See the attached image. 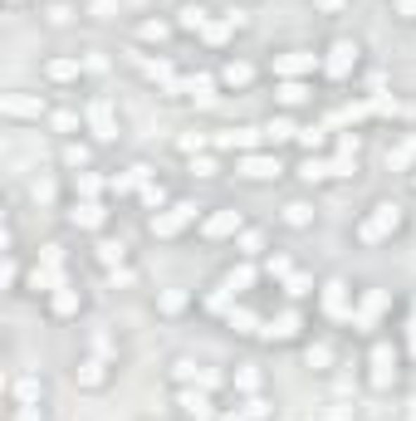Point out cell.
Here are the masks:
<instances>
[{
	"instance_id": "cell-36",
	"label": "cell",
	"mask_w": 416,
	"mask_h": 421,
	"mask_svg": "<svg viewBox=\"0 0 416 421\" xmlns=\"http://www.w3.org/2000/svg\"><path fill=\"white\" fill-rule=\"evenodd\" d=\"M328 358H333V353H328V348H323V343H313V348H309V367H323V363H328Z\"/></svg>"
},
{
	"instance_id": "cell-4",
	"label": "cell",
	"mask_w": 416,
	"mask_h": 421,
	"mask_svg": "<svg viewBox=\"0 0 416 421\" xmlns=\"http://www.w3.org/2000/svg\"><path fill=\"white\" fill-rule=\"evenodd\" d=\"M196 206H172V210H157L152 215V235H177L182 225H191Z\"/></svg>"
},
{
	"instance_id": "cell-10",
	"label": "cell",
	"mask_w": 416,
	"mask_h": 421,
	"mask_svg": "<svg viewBox=\"0 0 416 421\" xmlns=\"http://www.w3.org/2000/svg\"><path fill=\"white\" fill-rule=\"evenodd\" d=\"M201 230H206V240H220V235H235V230H240V210H215V215H210V220L201 225Z\"/></svg>"
},
{
	"instance_id": "cell-7",
	"label": "cell",
	"mask_w": 416,
	"mask_h": 421,
	"mask_svg": "<svg viewBox=\"0 0 416 421\" xmlns=\"http://www.w3.org/2000/svg\"><path fill=\"white\" fill-rule=\"evenodd\" d=\"M74 382H79V387H89V392H99V387L108 382V363H103V358H79Z\"/></svg>"
},
{
	"instance_id": "cell-18",
	"label": "cell",
	"mask_w": 416,
	"mask_h": 421,
	"mask_svg": "<svg viewBox=\"0 0 416 421\" xmlns=\"http://www.w3.org/2000/svg\"><path fill=\"white\" fill-rule=\"evenodd\" d=\"M177 15H182V30H201V34H206V5H182V10H177Z\"/></svg>"
},
{
	"instance_id": "cell-30",
	"label": "cell",
	"mask_w": 416,
	"mask_h": 421,
	"mask_svg": "<svg viewBox=\"0 0 416 421\" xmlns=\"http://www.w3.org/2000/svg\"><path fill=\"white\" fill-rule=\"evenodd\" d=\"M250 64H225V84H250Z\"/></svg>"
},
{
	"instance_id": "cell-5",
	"label": "cell",
	"mask_w": 416,
	"mask_h": 421,
	"mask_svg": "<svg viewBox=\"0 0 416 421\" xmlns=\"http://www.w3.org/2000/svg\"><path fill=\"white\" fill-rule=\"evenodd\" d=\"M387 382H397V353L387 343H377L372 348V387H387Z\"/></svg>"
},
{
	"instance_id": "cell-3",
	"label": "cell",
	"mask_w": 416,
	"mask_h": 421,
	"mask_svg": "<svg viewBox=\"0 0 416 421\" xmlns=\"http://www.w3.org/2000/svg\"><path fill=\"white\" fill-rule=\"evenodd\" d=\"M84 309V294H79V284H59L54 294H49V314L54 318H74Z\"/></svg>"
},
{
	"instance_id": "cell-2",
	"label": "cell",
	"mask_w": 416,
	"mask_h": 421,
	"mask_svg": "<svg viewBox=\"0 0 416 421\" xmlns=\"http://www.w3.org/2000/svg\"><path fill=\"white\" fill-rule=\"evenodd\" d=\"M0 113H5V118H34V122H39L44 99H39V94H0Z\"/></svg>"
},
{
	"instance_id": "cell-39",
	"label": "cell",
	"mask_w": 416,
	"mask_h": 421,
	"mask_svg": "<svg viewBox=\"0 0 416 421\" xmlns=\"http://www.w3.org/2000/svg\"><path fill=\"white\" fill-rule=\"evenodd\" d=\"M250 279H255V270H250V265H240V270H230V284H250Z\"/></svg>"
},
{
	"instance_id": "cell-19",
	"label": "cell",
	"mask_w": 416,
	"mask_h": 421,
	"mask_svg": "<svg viewBox=\"0 0 416 421\" xmlns=\"http://www.w3.org/2000/svg\"><path fill=\"white\" fill-rule=\"evenodd\" d=\"M74 191H79V196H84V201H94V196H99V191H103V182H99V177H94V172H74Z\"/></svg>"
},
{
	"instance_id": "cell-12",
	"label": "cell",
	"mask_w": 416,
	"mask_h": 421,
	"mask_svg": "<svg viewBox=\"0 0 416 421\" xmlns=\"http://www.w3.org/2000/svg\"><path fill=\"white\" fill-rule=\"evenodd\" d=\"M69 225H79V230H99V225H103V206H99V201H79V206L69 210Z\"/></svg>"
},
{
	"instance_id": "cell-26",
	"label": "cell",
	"mask_w": 416,
	"mask_h": 421,
	"mask_svg": "<svg viewBox=\"0 0 416 421\" xmlns=\"http://www.w3.org/2000/svg\"><path fill=\"white\" fill-rule=\"evenodd\" d=\"M30 196H34V206H49V201H54V182H44V177L30 182Z\"/></svg>"
},
{
	"instance_id": "cell-14",
	"label": "cell",
	"mask_w": 416,
	"mask_h": 421,
	"mask_svg": "<svg viewBox=\"0 0 416 421\" xmlns=\"http://www.w3.org/2000/svg\"><path fill=\"white\" fill-rule=\"evenodd\" d=\"M44 74H49L54 84H69V79H79V74H84V59H49V64H44Z\"/></svg>"
},
{
	"instance_id": "cell-32",
	"label": "cell",
	"mask_w": 416,
	"mask_h": 421,
	"mask_svg": "<svg viewBox=\"0 0 416 421\" xmlns=\"http://www.w3.org/2000/svg\"><path fill=\"white\" fill-rule=\"evenodd\" d=\"M69 20H74V10H69L64 0H59V5H49V25H69Z\"/></svg>"
},
{
	"instance_id": "cell-16",
	"label": "cell",
	"mask_w": 416,
	"mask_h": 421,
	"mask_svg": "<svg viewBox=\"0 0 416 421\" xmlns=\"http://www.w3.org/2000/svg\"><path fill=\"white\" fill-rule=\"evenodd\" d=\"M265 338H299V314H279L265 323Z\"/></svg>"
},
{
	"instance_id": "cell-9",
	"label": "cell",
	"mask_w": 416,
	"mask_h": 421,
	"mask_svg": "<svg viewBox=\"0 0 416 421\" xmlns=\"http://www.w3.org/2000/svg\"><path fill=\"white\" fill-rule=\"evenodd\" d=\"M353 64H358V44H353V39H338V44L328 49V74H333V79H343Z\"/></svg>"
},
{
	"instance_id": "cell-24",
	"label": "cell",
	"mask_w": 416,
	"mask_h": 421,
	"mask_svg": "<svg viewBox=\"0 0 416 421\" xmlns=\"http://www.w3.org/2000/svg\"><path fill=\"white\" fill-rule=\"evenodd\" d=\"M284 220H289V225H309V220H313L309 201H289V206H284Z\"/></svg>"
},
{
	"instance_id": "cell-28",
	"label": "cell",
	"mask_w": 416,
	"mask_h": 421,
	"mask_svg": "<svg viewBox=\"0 0 416 421\" xmlns=\"http://www.w3.org/2000/svg\"><path fill=\"white\" fill-rule=\"evenodd\" d=\"M235 387H245V392H255V387H260V372H255V363H245V367L235 372Z\"/></svg>"
},
{
	"instance_id": "cell-33",
	"label": "cell",
	"mask_w": 416,
	"mask_h": 421,
	"mask_svg": "<svg viewBox=\"0 0 416 421\" xmlns=\"http://www.w3.org/2000/svg\"><path fill=\"white\" fill-rule=\"evenodd\" d=\"M142 39H167V25H162V20H147V25H142Z\"/></svg>"
},
{
	"instance_id": "cell-31",
	"label": "cell",
	"mask_w": 416,
	"mask_h": 421,
	"mask_svg": "<svg viewBox=\"0 0 416 421\" xmlns=\"http://www.w3.org/2000/svg\"><path fill=\"white\" fill-rule=\"evenodd\" d=\"M113 10H118V0H89V15L94 20H113Z\"/></svg>"
},
{
	"instance_id": "cell-15",
	"label": "cell",
	"mask_w": 416,
	"mask_h": 421,
	"mask_svg": "<svg viewBox=\"0 0 416 421\" xmlns=\"http://www.w3.org/2000/svg\"><path fill=\"white\" fill-rule=\"evenodd\" d=\"M240 172L255 177V182H265V177H279V162L275 157H240Z\"/></svg>"
},
{
	"instance_id": "cell-8",
	"label": "cell",
	"mask_w": 416,
	"mask_h": 421,
	"mask_svg": "<svg viewBox=\"0 0 416 421\" xmlns=\"http://www.w3.org/2000/svg\"><path fill=\"white\" fill-rule=\"evenodd\" d=\"M313 64H318V59H313L309 49H289V54H279V59H275V74H284V79H299V74H309Z\"/></svg>"
},
{
	"instance_id": "cell-1",
	"label": "cell",
	"mask_w": 416,
	"mask_h": 421,
	"mask_svg": "<svg viewBox=\"0 0 416 421\" xmlns=\"http://www.w3.org/2000/svg\"><path fill=\"white\" fill-rule=\"evenodd\" d=\"M397 225H402V206H397V201H377L372 215L358 225V240H367V245H372V240H382V235H387V230H397Z\"/></svg>"
},
{
	"instance_id": "cell-40",
	"label": "cell",
	"mask_w": 416,
	"mask_h": 421,
	"mask_svg": "<svg viewBox=\"0 0 416 421\" xmlns=\"http://www.w3.org/2000/svg\"><path fill=\"white\" fill-rule=\"evenodd\" d=\"M142 201L147 206H162V187H142Z\"/></svg>"
},
{
	"instance_id": "cell-27",
	"label": "cell",
	"mask_w": 416,
	"mask_h": 421,
	"mask_svg": "<svg viewBox=\"0 0 416 421\" xmlns=\"http://www.w3.org/2000/svg\"><path fill=\"white\" fill-rule=\"evenodd\" d=\"M265 132H270L275 142H284V137H294V122H289V118H270V127H265Z\"/></svg>"
},
{
	"instance_id": "cell-29",
	"label": "cell",
	"mask_w": 416,
	"mask_h": 421,
	"mask_svg": "<svg viewBox=\"0 0 416 421\" xmlns=\"http://www.w3.org/2000/svg\"><path fill=\"white\" fill-rule=\"evenodd\" d=\"M15 421H44V407L39 402H20L15 407Z\"/></svg>"
},
{
	"instance_id": "cell-11",
	"label": "cell",
	"mask_w": 416,
	"mask_h": 421,
	"mask_svg": "<svg viewBox=\"0 0 416 421\" xmlns=\"http://www.w3.org/2000/svg\"><path fill=\"white\" fill-rule=\"evenodd\" d=\"M89 122H94V137H118V132H113V108H108V99H94V103H89Z\"/></svg>"
},
{
	"instance_id": "cell-21",
	"label": "cell",
	"mask_w": 416,
	"mask_h": 421,
	"mask_svg": "<svg viewBox=\"0 0 416 421\" xmlns=\"http://www.w3.org/2000/svg\"><path fill=\"white\" fill-rule=\"evenodd\" d=\"M122 255H127V250H122V240H103V245H99V260H103L108 270H118V265H122Z\"/></svg>"
},
{
	"instance_id": "cell-41",
	"label": "cell",
	"mask_w": 416,
	"mask_h": 421,
	"mask_svg": "<svg viewBox=\"0 0 416 421\" xmlns=\"http://www.w3.org/2000/svg\"><path fill=\"white\" fill-rule=\"evenodd\" d=\"M313 5H318V10H343L348 0H313Z\"/></svg>"
},
{
	"instance_id": "cell-25",
	"label": "cell",
	"mask_w": 416,
	"mask_h": 421,
	"mask_svg": "<svg viewBox=\"0 0 416 421\" xmlns=\"http://www.w3.org/2000/svg\"><path fill=\"white\" fill-rule=\"evenodd\" d=\"M255 323H260V318L250 314V309H230V328H235V333H255Z\"/></svg>"
},
{
	"instance_id": "cell-38",
	"label": "cell",
	"mask_w": 416,
	"mask_h": 421,
	"mask_svg": "<svg viewBox=\"0 0 416 421\" xmlns=\"http://www.w3.org/2000/svg\"><path fill=\"white\" fill-rule=\"evenodd\" d=\"M74 122H79L74 113H54V127H59V132H74Z\"/></svg>"
},
{
	"instance_id": "cell-22",
	"label": "cell",
	"mask_w": 416,
	"mask_h": 421,
	"mask_svg": "<svg viewBox=\"0 0 416 421\" xmlns=\"http://www.w3.org/2000/svg\"><path fill=\"white\" fill-rule=\"evenodd\" d=\"M255 142V127H230V132H220V147H250Z\"/></svg>"
},
{
	"instance_id": "cell-34",
	"label": "cell",
	"mask_w": 416,
	"mask_h": 421,
	"mask_svg": "<svg viewBox=\"0 0 416 421\" xmlns=\"http://www.w3.org/2000/svg\"><path fill=\"white\" fill-rule=\"evenodd\" d=\"M279 99H284V103H304V84H284Z\"/></svg>"
},
{
	"instance_id": "cell-17",
	"label": "cell",
	"mask_w": 416,
	"mask_h": 421,
	"mask_svg": "<svg viewBox=\"0 0 416 421\" xmlns=\"http://www.w3.org/2000/svg\"><path fill=\"white\" fill-rule=\"evenodd\" d=\"M182 407H187L196 421H210V397L206 392H182Z\"/></svg>"
},
{
	"instance_id": "cell-6",
	"label": "cell",
	"mask_w": 416,
	"mask_h": 421,
	"mask_svg": "<svg viewBox=\"0 0 416 421\" xmlns=\"http://www.w3.org/2000/svg\"><path fill=\"white\" fill-rule=\"evenodd\" d=\"M10 397H15V407L20 402H39L44 397V377L39 372H15L10 377Z\"/></svg>"
},
{
	"instance_id": "cell-20",
	"label": "cell",
	"mask_w": 416,
	"mask_h": 421,
	"mask_svg": "<svg viewBox=\"0 0 416 421\" xmlns=\"http://www.w3.org/2000/svg\"><path fill=\"white\" fill-rule=\"evenodd\" d=\"M64 167L84 172V167H89V147H84V142H64Z\"/></svg>"
},
{
	"instance_id": "cell-37",
	"label": "cell",
	"mask_w": 416,
	"mask_h": 421,
	"mask_svg": "<svg viewBox=\"0 0 416 421\" xmlns=\"http://www.w3.org/2000/svg\"><path fill=\"white\" fill-rule=\"evenodd\" d=\"M191 177H215V162L201 157V162H191Z\"/></svg>"
},
{
	"instance_id": "cell-23",
	"label": "cell",
	"mask_w": 416,
	"mask_h": 421,
	"mask_svg": "<svg viewBox=\"0 0 416 421\" xmlns=\"http://www.w3.org/2000/svg\"><path fill=\"white\" fill-rule=\"evenodd\" d=\"M157 309H162V314H182V309H187V294H182V289H167V294H157Z\"/></svg>"
},
{
	"instance_id": "cell-35",
	"label": "cell",
	"mask_w": 416,
	"mask_h": 421,
	"mask_svg": "<svg viewBox=\"0 0 416 421\" xmlns=\"http://www.w3.org/2000/svg\"><path fill=\"white\" fill-rule=\"evenodd\" d=\"M240 250H245V255H260V230H245V235H240Z\"/></svg>"
},
{
	"instance_id": "cell-13",
	"label": "cell",
	"mask_w": 416,
	"mask_h": 421,
	"mask_svg": "<svg viewBox=\"0 0 416 421\" xmlns=\"http://www.w3.org/2000/svg\"><path fill=\"white\" fill-rule=\"evenodd\" d=\"M323 309H328L333 318L348 314V284H343V279H328V289H323Z\"/></svg>"
}]
</instances>
